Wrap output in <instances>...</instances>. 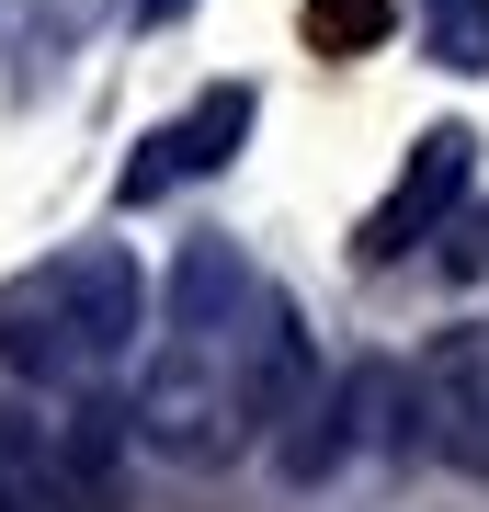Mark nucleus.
<instances>
[{
	"label": "nucleus",
	"mask_w": 489,
	"mask_h": 512,
	"mask_svg": "<svg viewBox=\"0 0 489 512\" xmlns=\"http://www.w3.org/2000/svg\"><path fill=\"white\" fill-rule=\"evenodd\" d=\"M308 35L342 46V57H364V46L387 35V0H308Z\"/></svg>",
	"instance_id": "nucleus-11"
},
{
	"label": "nucleus",
	"mask_w": 489,
	"mask_h": 512,
	"mask_svg": "<svg viewBox=\"0 0 489 512\" xmlns=\"http://www.w3.org/2000/svg\"><path fill=\"white\" fill-rule=\"evenodd\" d=\"M0 512H69V478H46V467H0Z\"/></svg>",
	"instance_id": "nucleus-12"
},
{
	"label": "nucleus",
	"mask_w": 489,
	"mask_h": 512,
	"mask_svg": "<svg viewBox=\"0 0 489 512\" xmlns=\"http://www.w3.org/2000/svg\"><path fill=\"white\" fill-rule=\"evenodd\" d=\"M0 365L35 376V387L91 376V342H80V319H69V296H57V274H12V285H0Z\"/></svg>",
	"instance_id": "nucleus-4"
},
{
	"label": "nucleus",
	"mask_w": 489,
	"mask_h": 512,
	"mask_svg": "<svg viewBox=\"0 0 489 512\" xmlns=\"http://www.w3.org/2000/svg\"><path fill=\"white\" fill-rule=\"evenodd\" d=\"M421 23L444 69H489V0H421Z\"/></svg>",
	"instance_id": "nucleus-10"
},
{
	"label": "nucleus",
	"mask_w": 489,
	"mask_h": 512,
	"mask_svg": "<svg viewBox=\"0 0 489 512\" xmlns=\"http://www.w3.org/2000/svg\"><path fill=\"white\" fill-rule=\"evenodd\" d=\"M308 399H319V353H308V330H296L285 296H262V330L239 342V410L262 433V421H296Z\"/></svg>",
	"instance_id": "nucleus-7"
},
{
	"label": "nucleus",
	"mask_w": 489,
	"mask_h": 512,
	"mask_svg": "<svg viewBox=\"0 0 489 512\" xmlns=\"http://www.w3.org/2000/svg\"><path fill=\"white\" fill-rule=\"evenodd\" d=\"M171 12H194V0H137V23H171Z\"/></svg>",
	"instance_id": "nucleus-13"
},
{
	"label": "nucleus",
	"mask_w": 489,
	"mask_h": 512,
	"mask_svg": "<svg viewBox=\"0 0 489 512\" xmlns=\"http://www.w3.org/2000/svg\"><path fill=\"white\" fill-rule=\"evenodd\" d=\"M57 296H69V319H80V342H91V365H114V353L137 342V319H148V285H137V262L114 251V239H80L69 262H46Z\"/></svg>",
	"instance_id": "nucleus-6"
},
{
	"label": "nucleus",
	"mask_w": 489,
	"mask_h": 512,
	"mask_svg": "<svg viewBox=\"0 0 489 512\" xmlns=\"http://www.w3.org/2000/svg\"><path fill=\"white\" fill-rule=\"evenodd\" d=\"M251 319H262V285H251V262L228 251V239H194V251L171 262V330L182 342H251Z\"/></svg>",
	"instance_id": "nucleus-5"
},
{
	"label": "nucleus",
	"mask_w": 489,
	"mask_h": 512,
	"mask_svg": "<svg viewBox=\"0 0 489 512\" xmlns=\"http://www.w3.org/2000/svg\"><path fill=\"white\" fill-rule=\"evenodd\" d=\"M251 114H262V103H251V80H217V92H205V103L171 126V160H182V171H217L228 148L251 137Z\"/></svg>",
	"instance_id": "nucleus-9"
},
{
	"label": "nucleus",
	"mask_w": 489,
	"mask_h": 512,
	"mask_svg": "<svg viewBox=\"0 0 489 512\" xmlns=\"http://www.w3.org/2000/svg\"><path fill=\"white\" fill-rule=\"evenodd\" d=\"M376 410H387V376H376V365H353L342 387H319V399L296 410V433H285V467H296V478H330V467H342L364 433H376Z\"/></svg>",
	"instance_id": "nucleus-8"
},
{
	"label": "nucleus",
	"mask_w": 489,
	"mask_h": 512,
	"mask_svg": "<svg viewBox=\"0 0 489 512\" xmlns=\"http://www.w3.org/2000/svg\"><path fill=\"white\" fill-rule=\"evenodd\" d=\"M410 421L444 467L489 478V330H433V353L410 376Z\"/></svg>",
	"instance_id": "nucleus-2"
},
{
	"label": "nucleus",
	"mask_w": 489,
	"mask_h": 512,
	"mask_svg": "<svg viewBox=\"0 0 489 512\" xmlns=\"http://www.w3.org/2000/svg\"><path fill=\"white\" fill-rule=\"evenodd\" d=\"M467 171H478V137H467V126H433V137L410 148V171L387 183V205L364 217V262H399V251H421V239L455 217Z\"/></svg>",
	"instance_id": "nucleus-3"
},
{
	"label": "nucleus",
	"mask_w": 489,
	"mask_h": 512,
	"mask_svg": "<svg viewBox=\"0 0 489 512\" xmlns=\"http://www.w3.org/2000/svg\"><path fill=\"white\" fill-rule=\"evenodd\" d=\"M239 421H251V410H239L228 353L171 330V353H160L148 387H137V433L160 444V456H182V467H228V456H239Z\"/></svg>",
	"instance_id": "nucleus-1"
}]
</instances>
